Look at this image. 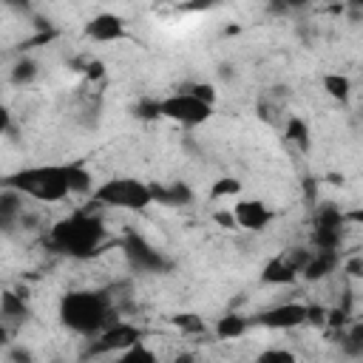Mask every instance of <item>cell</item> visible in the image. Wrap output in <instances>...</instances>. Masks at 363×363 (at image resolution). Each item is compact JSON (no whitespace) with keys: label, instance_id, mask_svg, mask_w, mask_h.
Masks as SVG:
<instances>
[{"label":"cell","instance_id":"83f0119b","mask_svg":"<svg viewBox=\"0 0 363 363\" xmlns=\"http://www.w3.org/2000/svg\"><path fill=\"white\" fill-rule=\"evenodd\" d=\"M255 363H298L289 349H267L255 357Z\"/></svg>","mask_w":363,"mask_h":363},{"label":"cell","instance_id":"ffe728a7","mask_svg":"<svg viewBox=\"0 0 363 363\" xmlns=\"http://www.w3.org/2000/svg\"><path fill=\"white\" fill-rule=\"evenodd\" d=\"M284 139L306 150V147H309V125H306L301 116H289L286 125H284Z\"/></svg>","mask_w":363,"mask_h":363},{"label":"cell","instance_id":"d590c367","mask_svg":"<svg viewBox=\"0 0 363 363\" xmlns=\"http://www.w3.org/2000/svg\"><path fill=\"white\" fill-rule=\"evenodd\" d=\"M173 363H196V357L190 354V352H182V354H176V360Z\"/></svg>","mask_w":363,"mask_h":363},{"label":"cell","instance_id":"e0dca14e","mask_svg":"<svg viewBox=\"0 0 363 363\" xmlns=\"http://www.w3.org/2000/svg\"><path fill=\"white\" fill-rule=\"evenodd\" d=\"M247 326H250L247 318L230 312V315L218 318V323H216V337H218V340H235V337H241V335L247 332Z\"/></svg>","mask_w":363,"mask_h":363},{"label":"cell","instance_id":"44dd1931","mask_svg":"<svg viewBox=\"0 0 363 363\" xmlns=\"http://www.w3.org/2000/svg\"><path fill=\"white\" fill-rule=\"evenodd\" d=\"M170 323H173L179 332H184V335H207V323H204V318H199L196 312H179V315L170 318Z\"/></svg>","mask_w":363,"mask_h":363},{"label":"cell","instance_id":"3957f363","mask_svg":"<svg viewBox=\"0 0 363 363\" xmlns=\"http://www.w3.org/2000/svg\"><path fill=\"white\" fill-rule=\"evenodd\" d=\"M3 187L17 190L28 199L37 201H62L68 193V182H65V164H37V167H23L17 173H9L0 179Z\"/></svg>","mask_w":363,"mask_h":363},{"label":"cell","instance_id":"6da1fadb","mask_svg":"<svg viewBox=\"0 0 363 363\" xmlns=\"http://www.w3.org/2000/svg\"><path fill=\"white\" fill-rule=\"evenodd\" d=\"M60 323L77 335H99L105 326L116 323L113 298L105 289H77L60 298Z\"/></svg>","mask_w":363,"mask_h":363},{"label":"cell","instance_id":"e575fe53","mask_svg":"<svg viewBox=\"0 0 363 363\" xmlns=\"http://www.w3.org/2000/svg\"><path fill=\"white\" fill-rule=\"evenodd\" d=\"M9 125H11V113H9V108L0 102V136L9 130Z\"/></svg>","mask_w":363,"mask_h":363},{"label":"cell","instance_id":"8d00e7d4","mask_svg":"<svg viewBox=\"0 0 363 363\" xmlns=\"http://www.w3.org/2000/svg\"><path fill=\"white\" fill-rule=\"evenodd\" d=\"M303 187H306V196H309V201H315V182H312V179H306V182H303Z\"/></svg>","mask_w":363,"mask_h":363},{"label":"cell","instance_id":"7c38bea8","mask_svg":"<svg viewBox=\"0 0 363 363\" xmlns=\"http://www.w3.org/2000/svg\"><path fill=\"white\" fill-rule=\"evenodd\" d=\"M150 199L167 207H182L193 201V190L184 182H173V184H150Z\"/></svg>","mask_w":363,"mask_h":363},{"label":"cell","instance_id":"4fadbf2b","mask_svg":"<svg viewBox=\"0 0 363 363\" xmlns=\"http://www.w3.org/2000/svg\"><path fill=\"white\" fill-rule=\"evenodd\" d=\"M337 264H340V252H312L309 261L303 264L301 275H303L306 281H323L326 275L335 272Z\"/></svg>","mask_w":363,"mask_h":363},{"label":"cell","instance_id":"7a4b0ae2","mask_svg":"<svg viewBox=\"0 0 363 363\" xmlns=\"http://www.w3.org/2000/svg\"><path fill=\"white\" fill-rule=\"evenodd\" d=\"M102 241H105L102 218L88 210H77L68 218H60L48 233V244L57 252H62L68 258H79V261L96 255Z\"/></svg>","mask_w":363,"mask_h":363},{"label":"cell","instance_id":"cb8c5ba5","mask_svg":"<svg viewBox=\"0 0 363 363\" xmlns=\"http://www.w3.org/2000/svg\"><path fill=\"white\" fill-rule=\"evenodd\" d=\"M340 346L349 357H360L363 354V323H352L349 332H340Z\"/></svg>","mask_w":363,"mask_h":363},{"label":"cell","instance_id":"5bb4252c","mask_svg":"<svg viewBox=\"0 0 363 363\" xmlns=\"http://www.w3.org/2000/svg\"><path fill=\"white\" fill-rule=\"evenodd\" d=\"M295 275H298V269H295L284 255L269 258V261L264 264V269H261V281H264V284H281V286H286V284L295 281Z\"/></svg>","mask_w":363,"mask_h":363},{"label":"cell","instance_id":"2e32d148","mask_svg":"<svg viewBox=\"0 0 363 363\" xmlns=\"http://www.w3.org/2000/svg\"><path fill=\"white\" fill-rule=\"evenodd\" d=\"M23 213V193L3 187L0 190V227H11Z\"/></svg>","mask_w":363,"mask_h":363},{"label":"cell","instance_id":"d6a6232c","mask_svg":"<svg viewBox=\"0 0 363 363\" xmlns=\"http://www.w3.org/2000/svg\"><path fill=\"white\" fill-rule=\"evenodd\" d=\"M343 269H346L349 278H360V275H363V258H360V255H352V258L343 264Z\"/></svg>","mask_w":363,"mask_h":363},{"label":"cell","instance_id":"836d02e7","mask_svg":"<svg viewBox=\"0 0 363 363\" xmlns=\"http://www.w3.org/2000/svg\"><path fill=\"white\" fill-rule=\"evenodd\" d=\"M9 360H11V363H34V354H31L26 346H14V349L9 352Z\"/></svg>","mask_w":363,"mask_h":363},{"label":"cell","instance_id":"4dcf8cb0","mask_svg":"<svg viewBox=\"0 0 363 363\" xmlns=\"http://www.w3.org/2000/svg\"><path fill=\"white\" fill-rule=\"evenodd\" d=\"M82 71H85V77H88L91 82H94V79H102V77H105V62H102V60H88Z\"/></svg>","mask_w":363,"mask_h":363},{"label":"cell","instance_id":"ac0fdd59","mask_svg":"<svg viewBox=\"0 0 363 363\" xmlns=\"http://www.w3.org/2000/svg\"><path fill=\"white\" fill-rule=\"evenodd\" d=\"M323 91L332 99H337V102H349V96H352V79L346 74H326L323 77Z\"/></svg>","mask_w":363,"mask_h":363},{"label":"cell","instance_id":"8fae6325","mask_svg":"<svg viewBox=\"0 0 363 363\" xmlns=\"http://www.w3.org/2000/svg\"><path fill=\"white\" fill-rule=\"evenodd\" d=\"M26 289H3L0 292V320L3 323H26L31 318V306L26 301Z\"/></svg>","mask_w":363,"mask_h":363},{"label":"cell","instance_id":"277c9868","mask_svg":"<svg viewBox=\"0 0 363 363\" xmlns=\"http://www.w3.org/2000/svg\"><path fill=\"white\" fill-rule=\"evenodd\" d=\"M94 201L102 207H113V210H145L153 204L150 199V184L122 176V179H108L99 187H94Z\"/></svg>","mask_w":363,"mask_h":363},{"label":"cell","instance_id":"52a82bcc","mask_svg":"<svg viewBox=\"0 0 363 363\" xmlns=\"http://www.w3.org/2000/svg\"><path fill=\"white\" fill-rule=\"evenodd\" d=\"M122 250H125L128 261H130L139 272H162V269L170 267V261H167L153 244H147V241H145L142 235H136V233H128V235H125Z\"/></svg>","mask_w":363,"mask_h":363},{"label":"cell","instance_id":"f546056e","mask_svg":"<svg viewBox=\"0 0 363 363\" xmlns=\"http://www.w3.org/2000/svg\"><path fill=\"white\" fill-rule=\"evenodd\" d=\"M306 323L309 326H323L326 323V306H318V303L306 306Z\"/></svg>","mask_w":363,"mask_h":363},{"label":"cell","instance_id":"9c48e42d","mask_svg":"<svg viewBox=\"0 0 363 363\" xmlns=\"http://www.w3.org/2000/svg\"><path fill=\"white\" fill-rule=\"evenodd\" d=\"M233 216H235V224L250 230V233H261L269 221H272V210L261 201V199H241L235 207H233Z\"/></svg>","mask_w":363,"mask_h":363},{"label":"cell","instance_id":"7402d4cb","mask_svg":"<svg viewBox=\"0 0 363 363\" xmlns=\"http://www.w3.org/2000/svg\"><path fill=\"white\" fill-rule=\"evenodd\" d=\"M113 363H159V357L153 354V349L147 346V343H133L130 349H125V352H119V357L113 360Z\"/></svg>","mask_w":363,"mask_h":363},{"label":"cell","instance_id":"f35d334b","mask_svg":"<svg viewBox=\"0 0 363 363\" xmlns=\"http://www.w3.org/2000/svg\"><path fill=\"white\" fill-rule=\"evenodd\" d=\"M329 182H332V184H343V176H337V173H329Z\"/></svg>","mask_w":363,"mask_h":363},{"label":"cell","instance_id":"f1b7e54d","mask_svg":"<svg viewBox=\"0 0 363 363\" xmlns=\"http://www.w3.org/2000/svg\"><path fill=\"white\" fill-rule=\"evenodd\" d=\"M346 323H349V309H346V306L326 309V323H323V326H329V329H335V332H343Z\"/></svg>","mask_w":363,"mask_h":363},{"label":"cell","instance_id":"d6986e66","mask_svg":"<svg viewBox=\"0 0 363 363\" xmlns=\"http://www.w3.org/2000/svg\"><path fill=\"white\" fill-rule=\"evenodd\" d=\"M315 227H332V230H343V210L335 201H323L315 210Z\"/></svg>","mask_w":363,"mask_h":363},{"label":"cell","instance_id":"4316f807","mask_svg":"<svg viewBox=\"0 0 363 363\" xmlns=\"http://www.w3.org/2000/svg\"><path fill=\"white\" fill-rule=\"evenodd\" d=\"M133 116H136V119H142V122L159 119V116H162V113H159V99H150V96L139 99V102L133 105Z\"/></svg>","mask_w":363,"mask_h":363},{"label":"cell","instance_id":"d4e9b609","mask_svg":"<svg viewBox=\"0 0 363 363\" xmlns=\"http://www.w3.org/2000/svg\"><path fill=\"white\" fill-rule=\"evenodd\" d=\"M182 94H190L193 99H199V102H204V105H216V85H210V82H187V85H182L179 88Z\"/></svg>","mask_w":363,"mask_h":363},{"label":"cell","instance_id":"9a60e30c","mask_svg":"<svg viewBox=\"0 0 363 363\" xmlns=\"http://www.w3.org/2000/svg\"><path fill=\"white\" fill-rule=\"evenodd\" d=\"M65 182H68V193H77V196L94 193V173L79 162L65 164Z\"/></svg>","mask_w":363,"mask_h":363},{"label":"cell","instance_id":"8992f818","mask_svg":"<svg viewBox=\"0 0 363 363\" xmlns=\"http://www.w3.org/2000/svg\"><path fill=\"white\" fill-rule=\"evenodd\" d=\"M142 340V329L136 323H125V320H116L111 326H105L99 335H94V340L88 343V352L85 354H111V352H125L130 349L133 343Z\"/></svg>","mask_w":363,"mask_h":363},{"label":"cell","instance_id":"30bf717a","mask_svg":"<svg viewBox=\"0 0 363 363\" xmlns=\"http://www.w3.org/2000/svg\"><path fill=\"white\" fill-rule=\"evenodd\" d=\"M85 34L96 43H116L122 40L128 31H125V20L113 11H99L94 14L88 23H85Z\"/></svg>","mask_w":363,"mask_h":363},{"label":"cell","instance_id":"484cf974","mask_svg":"<svg viewBox=\"0 0 363 363\" xmlns=\"http://www.w3.org/2000/svg\"><path fill=\"white\" fill-rule=\"evenodd\" d=\"M241 182L235 179V176H221V179H216L213 182V187H210V199H227V196H238L241 193Z\"/></svg>","mask_w":363,"mask_h":363},{"label":"cell","instance_id":"74e56055","mask_svg":"<svg viewBox=\"0 0 363 363\" xmlns=\"http://www.w3.org/2000/svg\"><path fill=\"white\" fill-rule=\"evenodd\" d=\"M9 343V326L0 320V346H6Z\"/></svg>","mask_w":363,"mask_h":363},{"label":"cell","instance_id":"603a6c76","mask_svg":"<svg viewBox=\"0 0 363 363\" xmlns=\"http://www.w3.org/2000/svg\"><path fill=\"white\" fill-rule=\"evenodd\" d=\"M37 74H40V68H37V62H34L31 57H20V60L11 65V82H14V85H28V82L37 79Z\"/></svg>","mask_w":363,"mask_h":363},{"label":"cell","instance_id":"5b68a950","mask_svg":"<svg viewBox=\"0 0 363 363\" xmlns=\"http://www.w3.org/2000/svg\"><path fill=\"white\" fill-rule=\"evenodd\" d=\"M159 113L164 119H173L184 128H196V125H204L210 116H213V105H204L199 99H193L190 94H170L164 99H159Z\"/></svg>","mask_w":363,"mask_h":363},{"label":"cell","instance_id":"ba28073f","mask_svg":"<svg viewBox=\"0 0 363 363\" xmlns=\"http://www.w3.org/2000/svg\"><path fill=\"white\" fill-rule=\"evenodd\" d=\"M255 323L267 326V329H298L306 323V303L286 301V303L269 306V309L255 315Z\"/></svg>","mask_w":363,"mask_h":363},{"label":"cell","instance_id":"1f68e13d","mask_svg":"<svg viewBox=\"0 0 363 363\" xmlns=\"http://www.w3.org/2000/svg\"><path fill=\"white\" fill-rule=\"evenodd\" d=\"M213 221H216L218 227H224V230H235V227H238L233 210H216V213H213Z\"/></svg>","mask_w":363,"mask_h":363}]
</instances>
